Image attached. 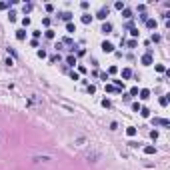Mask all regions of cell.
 I'll list each match as a JSON object with an SVG mask.
<instances>
[{"label": "cell", "instance_id": "cell-1", "mask_svg": "<svg viewBox=\"0 0 170 170\" xmlns=\"http://www.w3.org/2000/svg\"><path fill=\"white\" fill-rule=\"evenodd\" d=\"M102 50H104V52H112L114 48H112V44H110V42H102Z\"/></svg>", "mask_w": 170, "mask_h": 170}, {"label": "cell", "instance_id": "cell-2", "mask_svg": "<svg viewBox=\"0 0 170 170\" xmlns=\"http://www.w3.org/2000/svg\"><path fill=\"white\" fill-rule=\"evenodd\" d=\"M106 16H108V8H102L98 12V18H106Z\"/></svg>", "mask_w": 170, "mask_h": 170}, {"label": "cell", "instance_id": "cell-3", "mask_svg": "<svg viewBox=\"0 0 170 170\" xmlns=\"http://www.w3.org/2000/svg\"><path fill=\"white\" fill-rule=\"evenodd\" d=\"M144 152H146V154H154L156 148H154V146H146V148H144Z\"/></svg>", "mask_w": 170, "mask_h": 170}, {"label": "cell", "instance_id": "cell-4", "mask_svg": "<svg viewBox=\"0 0 170 170\" xmlns=\"http://www.w3.org/2000/svg\"><path fill=\"white\" fill-rule=\"evenodd\" d=\"M110 30H112V26H110V24H104V26H102V32H104V34H108Z\"/></svg>", "mask_w": 170, "mask_h": 170}, {"label": "cell", "instance_id": "cell-5", "mask_svg": "<svg viewBox=\"0 0 170 170\" xmlns=\"http://www.w3.org/2000/svg\"><path fill=\"white\" fill-rule=\"evenodd\" d=\"M90 20H92V16H90V14H84V16H82V22H84V24H88Z\"/></svg>", "mask_w": 170, "mask_h": 170}, {"label": "cell", "instance_id": "cell-6", "mask_svg": "<svg viewBox=\"0 0 170 170\" xmlns=\"http://www.w3.org/2000/svg\"><path fill=\"white\" fill-rule=\"evenodd\" d=\"M142 62H144V64H150V62H152V56H150V54H146V56L142 58Z\"/></svg>", "mask_w": 170, "mask_h": 170}, {"label": "cell", "instance_id": "cell-7", "mask_svg": "<svg viewBox=\"0 0 170 170\" xmlns=\"http://www.w3.org/2000/svg\"><path fill=\"white\" fill-rule=\"evenodd\" d=\"M154 124H160V126H168V120H154Z\"/></svg>", "mask_w": 170, "mask_h": 170}, {"label": "cell", "instance_id": "cell-8", "mask_svg": "<svg viewBox=\"0 0 170 170\" xmlns=\"http://www.w3.org/2000/svg\"><path fill=\"white\" fill-rule=\"evenodd\" d=\"M148 94H150L148 90H142V92H140V98H144V100H146V98H148Z\"/></svg>", "mask_w": 170, "mask_h": 170}, {"label": "cell", "instance_id": "cell-9", "mask_svg": "<svg viewBox=\"0 0 170 170\" xmlns=\"http://www.w3.org/2000/svg\"><path fill=\"white\" fill-rule=\"evenodd\" d=\"M126 134H128V136H134V134H136V128H128Z\"/></svg>", "mask_w": 170, "mask_h": 170}, {"label": "cell", "instance_id": "cell-10", "mask_svg": "<svg viewBox=\"0 0 170 170\" xmlns=\"http://www.w3.org/2000/svg\"><path fill=\"white\" fill-rule=\"evenodd\" d=\"M122 76H124V78H130V70H128V68H126V70L122 72Z\"/></svg>", "mask_w": 170, "mask_h": 170}, {"label": "cell", "instance_id": "cell-11", "mask_svg": "<svg viewBox=\"0 0 170 170\" xmlns=\"http://www.w3.org/2000/svg\"><path fill=\"white\" fill-rule=\"evenodd\" d=\"M66 28H68V32H74V30H76V26H74V24H68Z\"/></svg>", "mask_w": 170, "mask_h": 170}]
</instances>
